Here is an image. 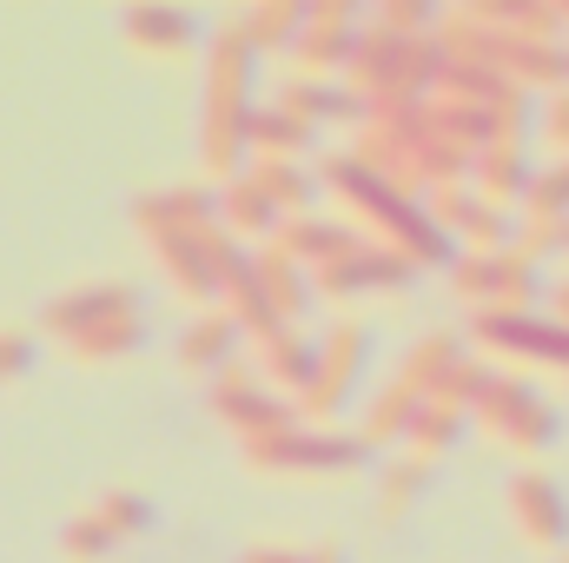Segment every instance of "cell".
<instances>
[{
	"label": "cell",
	"mask_w": 569,
	"mask_h": 563,
	"mask_svg": "<svg viewBox=\"0 0 569 563\" xmlns=\"http://www.w3.org/2000/svg\"><path fill=\"white\" fill-rule=\"evenodd\" d=\"M206 113H199V166L212 186L239 179L252 166V107H259V53L246 47V33L226 20L212 40H206Z\"/></svg>",
	"instance_id": "1"
},
{
	"label": "cell",
	"mask_w": 569,
	"mask_h": 563,
	"mask_svg": "<svg viewBox=\"0 0 569 563\" xmlns=\"http://www.w3.org/2000/svg\"><path fill=\"white\" fill-rule=\"evenodd\" d=\"M40 332L73 352V365H120L146 345V305L133 285L87 279L73 292H53L40 312Z\"/></svg>",
	"instance_id": "2"
},
{
	"label": "cell",
	"mask_w": 569,
	"mask_h": 563,
	"mask_svg": "<svg viewBox=\"0 0 569 563\" xmlns=\"http://www.w3.org/2000/svg\"><path fill=\"white\" fill-rule=\"evenodd\" d=\"M246 464L259 477H279V484H345L358 471H371L378 457L365 451L358 431H338V424H291L266 444H246Z\"/></svg>",
	"instance_id": "3"
},
{
	"label": "cell",
	"mask_w": 569,
	"mask_h": 563,
	"mask_svg": "<svg viewBox=\"0 0 569 563\" xmlns=\"http://www.w3.org/2000/svg\"><path fill=\"white\" fill-rule=\"evenodd\" d=\"M470 424H477L490 444H503L510 457H550V451L563 444V412H557V398H550L537 378H523V372H490L483 398L470 405Z\"/></svg>",
	"instance_id": "4"
},
{
	"label": "cell",
	"mask_w": 569,
	"mask_h": 563,
	"mask_svg": "<svg viewBox=\"0 0 569 563\" xmlns=\"http://www.w3.org/2000/svg\"><path fill=\"white\" fill-rule=\"evenodd\" d=\"M371 358H378V338H371L365 318H338L325 338H311V385H305V398H298V418L318 424V418L351 412V398H358Z\"/></svg>",
	"instance_id": "5"
},
{
	"label": "cell",
	"mask_w": 569,
	"mask_h": 563,
	"mask_svg": "<svg viewBox=\"0 0 569 563\" xmlns=\"http://www.w3.org/2000/svg\"><path fill=\"white\" fill-rule=\"evenodd\" d=\"M450 292L470 312H543L550 273L517 259V253H457L450 259Z\"/></svg>",
	"instance_id": "6"
},
{
	"label": "cell",
	"mask_w": 569,
	"mask_h": 563,
	"mask_svg": "<svg viewBox=\"0 0 569 563\" xmlns=\"http://www.w3.org/2000/svg\"><path fill=\"white\" fill-rule=\"evenodd\" d=\"M425 279L411 259H398L391 246H371V239H358V246H345L338 259H325V266H311V298H331V305H358V298H398V292H411V285Z\"/></svg>",
	"instance_id": "7"
},
{
	"label": "cell",
	"mask_w": 569,
	"mask_h": 563,
	"mask_svg": "<svg viewBox=\"0 0 569 563\" xmlns=\"http://www.w3.org/2000/svg\"><path fill=\"white\" fill-rule=\"evenodd\" d=\"M206 398H212V418L226 424L239 444H266V437H279V431H291V424H305L298 405H284L279 392L259 385L252 358H232L219 378H206Z\"/></svg>",
	"instance_id": "8"
},
{
	"label": "cell",
	"mask_w": 569,
	"mask_h": 563,
	"mask_svg": "<svg viewBox=\"0 0 569 563\" xmlns=\"http://www.w3.org/2000/svg\"><path fill=\"white\" fill-rule=\"evenodd\" d=\"M365 13H371V7H358V0H305V33L291 40L284 60H291L305 80H338L345 60H351V40H358Z\"/></svg>",
	"instance_id": "9"
},
{
	"label": "cell",
	"mask_w": 569,
	"mask_h": 563,
	"mask_svg": "<svg viewBox=\"0 0 569 563\" xmlns=\"http://www.w3.org/2000/svg\"><path fill=\"white\" fill-rule=\"evenodd\" d=\"M120 40L133 60H152V67H186L206 53V20L192 7H133L120 20Z\"/></svg>",
	"instance_id": "10"
},
{
	"label": "cell",
	"mask_w": 569,
	"mask_h": 563,
	"mask_svg": "<svg viewBox=\"0 0 569 563\" xmlns=\"http://www.w3.org/2000/svg\"><path fill=\"white\" fill-rule=\"evenodd\" d=\"M510 524H517V537L530 551L569 557V491L550 471H517L510 477Z\"/></svg>",
	"instance_id": "11"
},
{
	"label": "cell",
	"mask_w": 569,
	"mask_h": 563,
	"mask_svg": "<svg viewBox=\"0 0 569 563\" xmlns=\"http://www.w3.org/2000/svg\"><path fill=\"white\" fill-rule=\"evenodd\" d=\"M530 179H537V146H483L470 159V192L497 213H523Z\"/></svg>",
	"instance_id": "12"
},
{
	"label": "cell",
	"mask_w": 569,
	"mask_h": 563,
	"mask_svg": "<svg viewBox=\"0 0 569 563\" xmlns=\"http://www.w3.org/2000/svg\"><path fill=\"white\" fill-rule=\"evenodd\" d=\"M279 107L291 120H305L311 134H325V127H365V100L345 80H305V73H291L279 87Z\"/></svg>",
	"instance_id": "13"
},
{
	"label": "cell",
	"mask_w": 569,
	"mask_h": 563,
	"mask_svg": "<svg viewBox=\"0 0 569 563\" xmlns=\"http://www.w3.org/2000/svg\"><path fill=\"white\" fill-rule=\"evenodd\" d=\"M133 226L152 239H172V233H199L212 226V186H159V192H140L133 199Z\"/></svg>",
	"instance_id": "14"
},
{
	"label": "cell",
	"mask_w": 569,
	"mask_h": 563,
	"mask_svg": "<svg viewBox=\"0 0 569 563\" xmlns=\"http://www.w3.org/2000/svg\"><path fill=\"white\" fill-rule=\"evenodd\" d=\"M266 246H272V253H284L291 266H305V273H311V266L338 259L345 246H358V233H351V226H345L338 213H325V206H318V213H298V219H279V233H272Z\"/></svg>",
	"instance_id": "15"
},
{
	"label": "cell",
	"mask_w": 569,
	"mask_h": 563,
	"mask_svg": "<svg viewBox=\"0 0 569 563\" xmlns=\"http://www.w3.org/2000/svg\"><path fill=\"white\" fill-rule=\"evenodd\" d=\"M405 47L411 40H398V33H385L371 13H365V27H358V40H351V60H345V87L358 93V100H378L391 80H398V60H405Z\"/></svg>",
	"instance_id": "16"
},
{
	"label": "cell",
	"mask_w": 569,
	"mask_h": 563,
	"mask_svg": "<svg viewBox=\"0 0 569 563\" xmlns=\"http://www.w3.org/2000/svg\"><path fill=\"white\" fill-rule=\"evenodd\" d=\"M239 345H246V338H239V325H232L219 305H212V312H192V325L179 332V372H186V378H219V372L239 358Z\"/></svg>",
	"instance_id": "17"
},
{
	"label": "cell",
	"mask_w": 569,
	"mask_h": 563,
	"mask_svg": "<svg viewBox=\"0 0 569 563\" xmlns=\"http://www.w3.org/2000/svg\"><path fill=\"white\" fill-rule=\"evenodd\" d=\"M252 372H259V385H266V392H279L284 405H298V398H305V385H311V338H305L298 325H279L272 338H259Z\"/></svg>",
	"instance_id": "18"
},
{
	"label": "cell",
	"mask_w": 569,
	"mask_h": 563,
	"mask_svg": "<svg viewBox=\"0 0 569 563\" xmlns=\"http://www.w3.org/2000/svg\"><path fill=\"white\" fill-rule=\"evenodd\" d=\"M252 279H259V298H266V312H272V325H298L318 298H311V273L305 266H291L284 253L272 246H259L252 253Z\"/></svg>",
	"instance_id": "19"
},
{
	"label": "cell",
	"mask_w": 569,
	"mask_h": 563,
	"mask_svg": "<svg viewBox=\"0 0 569 563\" xmlns=\"http://www.w3.org/2000/svg\"><path fill=\"white\" fill-rule=\"evenodd\" d=\"M212 226H219V233H232L239 246H246V239H259V246H266V239L279 233V213H272V206H266V192L239 172V179L212 186Z\"/></svg>",
	"instance_id": "20"
},
{
	"label": "cell",
	"mask_w": 569,
	"mask_h": 563,
	"mask_svg": "<svg viewBox=\"0 0 569 563\" xmlns=\"http://www.w3.org/2000/svg\"><path fill=\"white\" fill-rule=\"evenodd\" d=\"M246 179L266 192V206L279 219H298V213H318V179H311V159H252Z\"/></svg>",
	"instance_id": "21"
},
{
	"label": "cell",
	"mask_w": 569,
	"mask_h": 563,
	"mask_svg": "<svg viewBox=\"0 0 569 563\" xmlns=\"http://www.w3.org/2000/svg\"><path fill=\"white\" fill-rule=\"evenodd\" d=\"M378 471V517L385 524H405L418 504H425L430 491H437V464H425V457H385V464H371Z\"/></svg>",
	"instance_id": "22"
},
{
	"label": "cell",
	"mask_w": 569,
	"mask_h": 563,
	"mask_svg": "<svg viewBox=\"0 0 569 563\" xmlns=\"http://www.w3.org/2000/svg\"><path fill=\"white\" fill-rule=\"evenodd\" d=\"M152 259H159L166 285H172V292H179L192 312H212V266H206V253H199V233L152 239Z\"/></svg>",
	"instance_id": "23"
},
{
	"label": "cell",
	"mask_w": 569,
	"mask_h": 563,
	"mask_svg": "<svg viewBox=\"0 0 569 563\" xmlns=\"http://www.w3.org/2000/svg\"><path fill=\"white\" fill-rule=\"evenodd\" d=\"M463 358H470L463 332H443V325H437V332H425V338L405 352V365H398V385H411L418 398H437V385H443V378H450Z\"/></svg>",
	"instance_id": "24"
},
{
	"label": "cell",
	"mask_w": 569,
	"mask_h": 563,
	"mask_svg": "<svg viewBox=\"0 0 569 563\" xmlns=\"http://www.w3.org/2000/svg\"><path fill=\"white\" fill-rule=\"evenodd\" d=\"M418 405H425V398H418L411 385H398V378H391V385H378V392L365 398V424H358L365 451H371V457H385L391 444H405V431H411V418H418Z\"/></svg>",
	"instance_id": "25"
},
{
	"label": "cell",
	"mask_w": 569,
	"mask_h": 563,
	"mask_svg": "<svg viewBox=\"0 0 569 563\" xmlns=\"http://www.w3.org/2000/svg\"><path fill=\"white\" fill-rule=\"evenodd\" d=\"M318 140H325V134H311L305 120H291L279 100H259V107H252V134H246L252 159H311Z\"/></svg>",
	"instance_id": "26"
},
{
	"label": "cell",
	"mask_w": 569,
	"mask_h": 563,
	"mask_svg": "<svg viewBox=\"0 0 569 563\" xmlns=\"http://www.w3.org/2000/svg\"><path fill=\"white\" fill-rule=\"evenodd\" d=\"M232 27L246 33V47L266 60V53H291V40L305 33V0H259V7H239Z\"/></svg>",
	"instance_id": "27"
},
{
	"label": "cell",
	"mask_w": 569,
	"mask_h": 563,
	"mask_svg": "<svg viewBox=\"0 0 569 563\" xmlns=\"http://www.w3.org/2000/svg\"><path fill=\"white\" fill-rule=\"evenodd\" d=\"M87 511L100 517V531H107L113 544H140V537H152V531H159V504H152L146 491H127V484L100 491Z\"/></svg>",
	"instance_id": "28"
},
{
	"label": "cell",
	"mask_w": 569,
	"mask_h": 563,
	"mask_svg": "<svg viewBox=\"0 0 569 563\" xmlns=\"http://www.w3.org/2000/svg\"><path fill=\"white\" fill-rule=\"evenodd\" d=\"M463 431H470V418L463 412H450V405H418V418H411V431H405V444H411V457H425V464H437L443 451H457L463 444Z\"/></svg>",
	"instance_id": "29"
},
{
	"label": "cell",
	"mask_w": 569,
	"mask_h": 563,
	"mask_svg": "<svg viewBox=\"0 0 569 563\" xmlns=\"http://www.w3.org/2000/svg\"><path fill=\"white\" fill-rule=\"evenodd\" d=\"M483 134H490V146H530V134H537V100L503 80V93L483 107Z\"/></svg>",
	"instance_id": "30"
},
{
	"label": "cell",
	"mask_w": 569,
	"mask_h": 563,
	"mask_svg": "<svg viewBox=\"0 0 569 563\" xmlns=\"http://www.w3.org/2000/svg\"><path fill=\"white\" fill-rule=\"evenodd\" d=\"M517 239V213H497V206H470L463 226H457V253H510Z\"/></svg>",
	"instance_id": "31"
},
{
	"label": "cell",
	"mask_w": 569,
	"mask_h": 563,
	"mask_svg": "<svg viewBox=\"0 0 569 563\" xmlns=\"http://www.w3.org/2000/svg\"><path fill=\"white\" fill-rule=\"evenodd\" d=\"M53 551H60V563H107L120 544L100 531V517H93V511H73V517L60 524V544H53Z\"/></svg>",
	"instance_id": "32"
},
{
	"label": "cell",
	"mask_w": 569,
	"mask_h": 563,
	"mask_svg": "<svg viewBox=\"0 0 569 563\" xmlns=\"http://www.w3.org/2000/svg\"><path fill=\"white\" fill-rule=\"evenodd\" d=\"M523 213L537 219H569V159H537V179L523 192Z\"/></svg>",
	"instance_id": "33"
},
{
	"label": "cell",
	"mask_w": 569,
	"mask_h": 563,
	"mask_svg": "<svg viewBox=\"0 0 569 563\" xmlns=\"http://www.w3.org/2000/svg\"><path fill=\"white\" fill-rule=\"evenodd\" d=\"M517 259L543 266V259H563V219H537V213H517V239H510Z\"/></svg>",
	"instance_id": "34"
},
{
	"label": "cell",
	"mask_w": 569,
	"mask_h": 563,
	"mask_svg": "<svg viewBox=\"0 0 569 563\" xmlns=\"http://www.w3.org/2000/svg\"><path fill=\"white\" fill-rule=\"evenodd\" d=\"M371 20H378L385 33H398V40H430L437 7H430V0H385V7H371Z\"/></svg>",
	"instance_id": "35"
},
{
	"label": "cell",
	"mask_w": 569,
	"mask_h": 563,
	"mask_svg": "<svg viewBox=\"0 0 569 563\" xmlns=\"http://www.w3.org/2000/svg\"><path fill=\"white\" fill-rule=\"evenodd\" d=\"M530 146H543L550 159H569V87L550 93V100H537V134H530Z\"/></svg>",
	"instance_id": "36"
},
{
	"label": "cell",
	"mask_w": 569,
	"mask_h": 563,
	"mask_svg": "<svg viewBox=\"0 0 569 563\" xmlns=\"http://www.w3.org/2000/svg\"><path fill=\"white\" fill-rule=\"evenodd\" d=\"M33 365H40V332H27V325H0V385L27 378Z\"/></svg>",
	"instance_id": "37"
},
{
	"label": "cell",
	"mask_w": 569,
	"mask_h": 563,
	"mask_svg": "<svg viewBox=\"0 0 569 563\" xmlns=\"http://www.w3.org/2000/svg\"><path fill=\"white\" fill-rule=\"evenodd\" d=\"M239 563H305V551L298 544H252Z\"/></svg>",
	"instance_id": "38"
},
{
	"label": "cell",
	"mask_w": 569,
	"mask_h": 563,
	"mask_svg": "<svg viewBox=\"0 0 569 563\" xmlns=\"http://www.w3.org/2000/svg\"><path fill=\"white\" fill-rule=\"evenodd\" d=\"M543 305H550L543 318H550V325H563V332H569V279H557V285H550V292H543Z\"/></svg>",
	"instance_id": "39"
},
{
	"label": "cell",
	"mask_w": 569,
	"mask_h": 563,
	"mask_svg": "<svg viewBox=\"0 0 569 563\" xmlns=\"http://www.w3.org/2000/svg\"><path fill=\"white\" fill-rule=\"evenodd\" d=\"M305 563H351V551H345V544H311Z\"/></svg>",
	"instance_id": "40"
},
{
	"label": "cell",
	"mask_w": 569,
	"mask_h": 563,
	"mask_svg": "<svg viewBox=\"0 0 569 563\" xmlns=\"http://www.w3.org/2000/svg\"><path fill=\"white\" fill-rule=\"evenodd\" d=\"M563 266H569V219H563Z\"/></svg>",
	"instance_id": "41"
},
{
	"label": "cell",
	"mask_w": 569,
	"mask_h": 563,
	"mask_svg": "<svg viewBox=\"0 0 569 563\" xmlns=\"http://www.w3.org/2000/svg\"><path fill=\"white\" fill-rule=\"evenodd\" d=\"M563 73H569V40H563Z\"/></svg>",
	"instance_id": "42"
},
{
	"label": "cell",
	"mask_w": 569,
	"mask_h": 563,
	"mask_svg": "<svg viewBox=\"0 0 569 563\" xmlns=\"http://www.w3.org/2000/svg\"><path fill=\"white\" fill-rule=\"evenodd\" d=\"M563 563H569V557H563Z\"/></svg>",
	"instance_id": "43"
}]
</instances>
